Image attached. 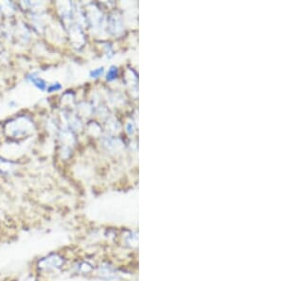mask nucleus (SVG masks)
I'll return each instance as SVG.
<instances>
[{"instance_id":"obj_1","label":"nucleus","mask_w":284,"mask_h":281,"mask_svg":"<svg viewBox=\"0 0 284 281\" xmlns=\"http://www.w3.org/2000/svg\"><path fill=\"white\" fill-rule=\"evenodd\" d=\"M28 78L31 80V82L38 88V89H40L42 91L47 89V83H46V82H45L43 79L39 78V77H36L34 75H32V76H29Z\"/></svg>"},{"instance_id":"obj_3","label":"nucleus","mask_w":284,"mask_h":281,"mask_svg":"<svg viewBox=\"0 0 284 281\" xmlns=\"http://www.w3.org/2000/svg\"><path fill=\"white\" fill-rule=\"evenodd\" d=\"M116 75H117V70H116L115 68H112V69L110 70L109 74L107 75V79H108V80H113V79L116 77Z\"/></svg>"},{"instance_id":"obj_2","label":"nucleus","mask_w":284,"mask_h":281,"mask_svg":"<svg viewBox=\"0 0 284 281\" xmlns=\"http://www.w3.org/2000/svg\"><path fill=\"white\" fill-rule=\"evenodd\" d=\"M61 84L60 83H53V84H51L50 86H49L48 88H47V90L49 91V92H54V91H58V90H60L61 89Z\"/></svg>"},{"instance_id":"obj_4","label":"nucleus","mask_w":284,"mask_h":281,"mask_svg":"<svg viewBox=\"0 0 284 281\" xmlns=\"http://www.w3.org/2000/svg\"><path fill=\"white\" fill-rule=\"evenodd\" d=\"M101 72H102V68H99L98 70H96V71H93L92 73H91V75L93 76V77H98L100 74H101Z\"/></svg>"}]
</instances>
